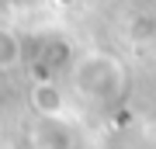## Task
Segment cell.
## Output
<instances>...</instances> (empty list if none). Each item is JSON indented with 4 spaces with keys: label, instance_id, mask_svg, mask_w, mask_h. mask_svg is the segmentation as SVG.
I'll list each match as a JSON object with an SVG mask.
<instances>
[{
    "label": "cell",
    "instance_id": "2",
    "mask_svg": "<svg viewBox=\"0 0 156 149\" xmlns=\"http://www.w3.org/2000/svg\"><path fill=\"white\" fill-rule=\"evenodd\" d=\"M31 149H76V135L66 118H42L35 122L31 135H28Z\"/></svg>",
    "mask_w": 156,
    "mask_h": 149
},
{
    "label": "cell",
    "instance_id": "1",
    "mask_svg": "<svg viewBox=\"0 0 156 149\" xmlns=\"http://www.w3.org/2000/svg\"><path fill=\"white\" fill-rule=\"evenodd\" d=\"M73 87L90 104H115L125 90V69L104 52H87L73 62Z\"/></svg>",
    "mask_w": 156,
    "mask_h": 149
},
{
    "label": "cell",
    "instance_id": "5",
    "mask_svg": "<svg viewBox=\"0 0 156 149\" xmlns=\"http://www.w3.org/2000/svg\"><path fill=\"white\" fill-rule=\"evenodd\" d=\"M11 7H17V11H31V7H38L42 0H7Z\"/></svg>",
    "mask_w": 156,
    "mask_h": 149
},
{
    "label": "cell",
    "instance_id": "4",
    "mask_svg": "<svg viewBox=\"0 0 156 149\" xmlns=\"http://www.w3.org/2000/svg\"><path fill=\"white\" fill-rule=\"evenodd\" d=\"M21 62V38L0 24V69H14Z\"/></svg>",
    "mask_w": 156,
    "mask_h": 149
},
{
    "label": "cell",
    "instance_id": "3",
    "mask_svg": "<svg viewBox=\"0 0 156 149\" xmlns=\"http://www.w3.org/2000/svg\"><path fill=\"white\" fill-rule=\"evenodd\" d=\"M31 108L38 111L42 118H66V97H62V90L49 76L35 80V87H31Z\"/></svg>",
    "mask_w": 156,
    "mask_h": 149
}]
</instances>
